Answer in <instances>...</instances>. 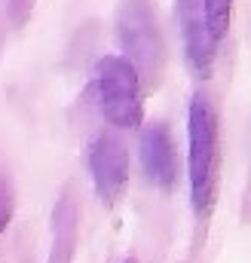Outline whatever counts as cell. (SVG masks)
I'll use <instances>...</instances> for the list:
<instances>
[{"instance_id": "5", "label": "cell", "mask_w": 251, "mask_h": 263, "mask_svg": "<svg viewBox=\"0 0 251 263\" xmlns=\"http://www.w3.org/2000/svg\"><path fill=\"white\" fill-rule=\"evenodd\" d=\"M178 22L184 31V49H187L190 70L199 80H208L214 70V46L218 40L208 31L205 3L202 0H178Z\"/></svg>"}, {"instance_id": "6", "label": "cell", "mask_w": 251, "mask_h": 263, "mask_svg": "<svg viewBox=\"0 0 251 263\" xmlns=\"http://www.w3.org/2000/svg\"><path fill=\"white\" fill-rule=\"evenodd\" d=\"M141 165L147 172V178L163 187L172 190L178 181V159H175V144L169 138V132L163 123L147 126L141 135Z\"/></svg>"}, {"instance_id": "1", "label": "cell", "mask_w": 251, "mask_h": 263, "mask_svg": "<svg viewBox=\"0 0 251 263\" xmlns=\"http://www.w3.org/2000/svg\"><path fill=\"white\" fill-rule=\"evenodd\" d=\"M190 199L196 214H205L218 193V114L205 95L190 101Z\"/></svg>"}, {"instance_id": "10", "label": "cell", "mask_w": 251, "mask_h": 263, "mask_svg": "<svg viewBox=\"0 0 251 263\" xmlns=\"http://www.w3.org/2000/svg\"><path fill=\"white\" fill-rule=\"evenodd\" d=\"M31 6H34V0H9V15H12V22H15V25H25V18L31 15Z\"/></svg>"}, {"instance_id": "4", "label": "cell", "mask_w": 251, "mask_h": 263, "mask_svg": "<svg viewBox=\"0 0 251 263\" xmlns=\"http://www.w3.org/2000/svg\"><path fill=\"white\" fill-rule=\"evenodd\" d=\"M89 172H92V184L98 199L114 208L126 193V181H129V159H126V147L120 138L114 135H98L89 147Z\"/></svg>"}, {"instance_id": "11", "label": "cell", "mask_w": 251, "mask_h": 263, "mask_svg": "<svg viewBox=\"0 0 251 263\" xmlns=\"http://www.w3.org/2000/svg\"><path fill=\"white\" fill-rule=\"evenodd\" d=\"M126 263H135V260H126Z\"/></svg>"}, {"instance_id": "2", "label": "cell", "mask_w": 251, "mask_h": 263, "mask_svg": "<svg viewBox=\"0 0 251 263\" xmlns=\"http://www.w3.org/2000/svg\"><path fill=\"white\" fill-rule=\"evenodd\" d=\"M95 89L101 101V114L117 129H138L141 126V83L138 70L123 55H104L95 62Z\"/></svg>"}, {"instance_id": "9", "label": "cell", "mask_w": 251, "mask_h": 263, "mask_svg": "<svg viewBox=\"0 0 251 263\" xmlns=\"http://www.w3.org/2000/svg\"><path fill=\"white\" fill-rule=\"evenodd\" d=\"M9 217H12V193H9V187L0 181V236H3V230H6V223H9Z\"/></svg>"}, {"instance_id": "8", "label": "cell", "mask_w": 251, "mask_h": 263, "mask_svg": "<svg viewBox=\"0 0 251 263\" xmlns=\"http://www.w3.org/2000/svg\"><path fill=\"white\" fill-rule=\"evenodd\" d=\"M205 3V18H208V31L214 40H221L230 28V9L233 0H202Z\"/></svg>"}, {"instance_id": "3", "label": "cell", "mask_w": 251, "mask_h": 263, "mask_svg": "<svg viewBox=\"0 0 251 263\" xmlns=\"http://www.w3.org/2000/svg\"><path fill=\"white\" fill-rule=\"evenodd\" d=\"M120 40H123L129 62L135 70L153 77L163 62L159 34L153 25V12L147 0H126L120 9Z\"/></svg>"}, {"instance_id": "7", "label": "cell", "mask_w": 251, "mask_h": 263, "mask_svg": "<svg viewBox=\"0 0 251 263\" xmlns=\"http://www.w3.org/2000/svg\"><path fill=\"white\" fill-rule=\"evenodd\" d=\"M77 217L80 211L74 208L70 196H64L52 214V254H49V263H70V254H74V245H77Z\"/></svg>"}]
</instances>
